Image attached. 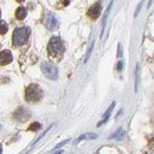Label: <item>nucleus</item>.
I'll list each match as a JSON object with an SVG mask.
<instances>
[{
    "label": "nucleus",
    "mask_w": 154,
    "mask_h": 154,
    "mask_svg": "<svg viewBox=\"0 0 154 154\" xmlns=\"http://www.w3.org/2000/svg\"><path fill=\"white\" fill-rule=\"evenodd\" d=\"M40 127H42V126H40V123H39V122H33V123L29 127V129H30V131H39V129H40Z\"/></svg>",
    "instance_id": "nucleus-15"
},
{
    "label": "nucleus",
    "mask_w": 154,
    "mask_h": 154,
    "mask_svg": "<svg viewBox=\"0 0 154 154\" xmlns=\"http://www.w3.org/2000/svg\"><path fill=\"white\" fill-rule=\"evenodd\" d=\"M40 68H42L43 74L48 77L49 79H52V81L57 79L58 70L54 64H51V63H49V62H43L42 65H40Z\"/></svg>",
    "instance_id": "nucleus-4"
},
{
    "label": "nucleus",
    "mask_w": 154,
    "mask_h": 154,
    "mask_svg": "<svg viewBox=\"0 0 154 154\" xmlns=\"http://www.w3.org/2000/svg\"><path fill=\"white\" fill-rule=\"evenodd\" d=\"M125 136V131L122 128H120L119 131H116L114 134L110 136V139H114V140H122V137Z\"/></svg>",
    "instance_id": "nucleus-12"
},
{
    "label": "nucleus",
    "mask_w": 154,
    "mask_h": 154,
    "mask_svg": "<svg viewBox=\"0 0 154 154\" xmlns=\"http://www.w3.org/2000/svg\"><path fill=\"white\" fill-rule=\"evenodd\" d=\"M152 2H153V0H149V4H148V7H151V5H152Z\"/></svg>",
    "instance_id": "nucleus-17"
},
{
    "label": "nucleus",
    "mask_w": 154,
    "mask_h": 154,
    "mask_svg": "<svg viewBox=\"0 0 154 154\" xmlns=\"http://www.w3.org/2000/svg\"><path fill=\"white\" fill-rule=\"evenodd\" d=\"M48 51H49V55L50 57L52 58H59L63 52H64V45H63V42L58 37H54V38L50 39L49 42V45H48Z\"/></svg>",
    "instance_id": "nucleus-2"
},
{
    "label": "nucleus",
    "mask_w": 154,
    "mask_h": 154,
    "mask_svg": "<svg viewBox=\"0 0 154 154\" xmlns=\"http://www.w3.org/2000/svg\"><path fill=\"white\" fill-rule=\"evenodd\" d=\"M114 107H115V102H113V103L110 104V107L108 108V110H107V112L104 113V115H103V120H102L101 122H98V125H97L98 127H100V126H102L103 123H106V122L108 121V119H109V116H110V114H112V112H113Z\"/></svg>",
    "instance_id": "nucleus-10"
},
{
    "label": "nucleus",
    "mask_w": 154,
    "mask_h": 154,
    "mask_svg": "<svg viewBox=\"0 0 154 154\" xmlns=\"http://www.w3.org/2000/svg\"><path fill=\"white\" fill-rule=\"evenodd\" d=\"M101 14V2H96L94 4L89 10H88V16L91 19H97Z\"/></svg>",
    "instance_id": "nucleus-7"
},
{
    "label": "nucleus",
    "mask_w": 154,
    "mask_h": 154,
    "mask_svg": "<svg viewBox=\"0 0 154 154\" xmlns=\"http://www.w3.org/2000/svg\"><path fill=\"white\" fill-rule=\"evenodd\" d=\"M30 27L27 26H21V27H17L14 31H13V36H12V42H13V45L14 46H20V45H24L30 37Z\"/></svg>",
    "instance_id": "nucleus-1"
},
{
    "label": "nucleus",
    "mask_w": 154,
    "mask_h": 154,
    "mask_svg": "<svg viewBox=\"0 0 154 154\" xmlns=\"http://www.w3.org/2000/svg\"><path fill=\"white\" fill-rule=\"evenodd\" d=\"M112 5H113V1L109 4V6L107 7V11H106V13H104V19H103V23H102V35H103V31H104V27H106V24H107V18H108V14H109V12H110Z\"/></svg>",
    "instance_id": "nucleus-13"
},
{
    "label": "nucleus",
    "mask_w": 154,
    "mask_h": 154,
    "mask_svg": "<svg viewBox=\"0 0 154 154\" xmlns=\"http://www.w3.org/2000/svg\"><path fill=\"white\" fill-rule=\"evenodd\" d=\"M26 16H27V11H26L25 7L20 6L16 10V18L18 20H24L26 18Z\"/></svg>",
    "instance_id": "nucleus-9"
},
{
    "label": "nucleus",
    "mask_w": 154,
    "mask_h": 154,
    "mask_svg": "<svg viewBox=\"0 0 154 154\" xmlns=\"http://www.w3.org/2000/svg\"><path fill=\"white\" fill-rule=\"evenodd\" d=\"M2 153V146H1V145H0V154Z\"/></svg>",
    "instance_id": "nucleus-18"
},
{
    "label": "nucleus",
    "mask_w": 154,
    "mask_h": 154,
    "mask_svg": "<svg viewBox=\"0 0 154 154\" xmlns=\"http://www.w3.org/2000/svg\"><path fill=\"white\" fill-rule=\"evenodd\" d=\"M0 17H1V10H0Z\"/></svg>",
    "instance_id": "nucleus-21"
},
{
    "label": "nucleus",
    "mask_w": 154,
    "mask_h": 154,
    "mask_svg": "<svg viewBox=\"0 0 154 154\" xmlns=\"http://www.w3.org/2000/svg\"><path fill=\"white\" fill-rule=\"evenodd\" d=\"M30 113L26 110V109H24V108H19L16 113H14V117L17 119V120H19V121H26V120H29L30 119Z\"/></svg>",
    "instance_id": "nucleus-8"
},
{
    "label": "nucleus",
    "mask_w": 154,
    "mask_h": 154,
    "mask_svg": "<svg viewBox=\"0 0 154 154\" xmlns=\"http://www.w3.org/2000/svg\"><path fill=\"white\" fill-rule=\"evenodd\" d=\"M16 1H17V2H23L24 0H16Z\"/></svg>",
    "instance_id": "nucleus-20"
},
{
    "label": "nucleus",
    "mask_w": 154,
    "mask_h": 154,
    "mask_svg": "<svg viewBox=\"0 0 154 154\" xmlns=\"http://www.w3.org/2000/svg\"><path fill=\"white\" fill-rule=\"evenodd\" d=\"M96 137H97V134H95V133H87V134L81 135L76 141H75V143L82 141V140H94V139H96Z\"/></svg>",
    "instance_id": "nucleus-11"
},
{
    "label": "nucleus",
    "mask_w": 154,
    "mask_h": 154,
    "mask_svg": "<svg viewBox=\"0 0 154 154\" xmlns=\"http://www.w3.org/2000/svg\"><path fill=\"white\" fill-rule=\"evenodd\" d=\"M0 129H1V125H0Z\"/></svg>",
    "instance_id": "nucleus-22"
},
{
    "label": "nucleus",
    "mask_w": 154,
    "mask_h": 154,
    "mask_svg": "<svg viewBox=\"0 0 154 154\" xmlns=\"http://www.w3.org/2000/svg\"><path fill=\"white\" fill-rule=\"evenodd\" d=\"M44 25H45V27H46L48 30L54 31V30H56L58 27V19L56 18L55 14H52V13H46V16H45V18H44Z\"/></svg>",
    "instance_id": "nucleus-5"
},
{
    "label": "nucleus",
    "mask_w": 154,
    "mask_h": 154,
    "mask_svg": "<svg viewBox=\"0 0 154 154\" xmlns=\"http://www.w3.org/2000/svg\"><path fill=\"white\" fill-rule=\"evenodd\" d=\"M43 97V90L38 84H30L25 90V98L27 102H38Z\"/></svg>",
    "instance_id": "nucleus-3"
},
{
    "label": "nucleus",
    "mask_w": 154,
    "mask_h": 154,
    "mask_svg": "<svg viewBox=\"0 0 154 154\" xmlns=\"http://www.w3.org/2000/svg\"><path fill=\"white\" fill-rule=\"evenodd\" d=\"M7 30H8L7 23L4 21V20H1V21H0V35H5V33L7 32Z\"/></svg>",
    "instance_id": "nucleus-14"
},
{
    "label": "nucleus",
    "mask_w": 154,
    "mask_h": 154,
    "mask_svg": "<svg viewBox=\"0 0 154 154\" xmlns=\"http://www.w3.org/2000/svg\"><path fill=\"white\" fill-rule=\"evenodd\" d=\"M13 56L10 50H2L0 51V65H7L12 62Z\"/></svg>",
    "instance_id": "nucleus-6"
},
{
    "label": "nucleus",
    "mask_w": 154,
    "mask_h": 154,
    "mask_svg": "<svg viewBox=\"0 0 154 154\" xmlns=\"http://www.w3.org/2000/svg\"><path fill=\"white\" fill-rule=\"evenodd\" d=\"M55 154H62V151H58V152H56Z\"/></svg>",
    "instance_id": "nucleus-19"
},
{
    "label": "nucleus",
    "mask_w": 154,
    "mask_h": 154,
    "mask_svg": "<svg viewBox=\"0 0 154 154\" xmlns=\"http://www.w3.org/2000/svg\"><path fill=\"white\" fill-rule=\"evenodd\" d=\"M122 66H123V63L120 60V62H119V64H117V70H119V71H121V70H122Z\"/></svg>",
    "instance_id": "nucleus-16"
}]
</instances>
